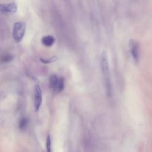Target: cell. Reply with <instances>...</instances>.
<instances>
[{
  "label": "cell",
  "mask_w": 152,
  "mask_h": 152,
  "mask_svg": "<svg viewBox=\"0 0 152 152\" xmlns=\"http://www.w3.org/2000/svg\"><path fill=\"white\" fill-rule=\"evenodd\" d=\"M57 59V58L56 56H53V57H51L50 58L48 59H45V58H40V61L44 63V64H49V63H52L54 61H55Z\"/></svg>",
  "instance_id": "11"
},
{
  "label": "cell",
  "mask_w": 152,
  "mask_h": 152,
  "mask_svg": "<svg viewBox=\"0 0 152 152\" xmlns=\"http://www.w3.org/2000/svg\"><path fill=\"white\" fill-rule=\"evenodd\" d=\"M49 86L54 93H59L63 90L65 86V80L63 77L56 74H52L49 78Z\"/></svg>",
  "instance_id": "2"
},
{
  "label": "cell",
  "mask_w": 152,
  "mask_h": 152,
  "mask_svg": "<svg viewBox=\"0 0 152 152\" xmlns=\"http://www.w3.org/2000/svg\"><path fill=\"white\" fill-rule=\"evenodd\" d=\"M0 11L3 14H14L17 11V5L14 2L8 4H1L0 5Z\"/></svg>",
  "instance_id": "6"
},
{
  "label": "cell",
  "mask_w": 152,
  "mask_h": 152,
  "mask_svg": "<svg viewBox=\"0 0 152 152\" xmlns=\"http://www.w3.org/2000/svg\"><path fill=\"white\" fill-rule=\"evenodd\" d=\"M100 66L106 94L108 96H110L112 94V86L109 72L108 55L106 50H103L101 53Z\"/></svg>",
  "instance_id": "1"
},
{
  "label": "cell",
  "mask_w": 152,
  "mask_h": 152,
  "mask_svg": "<svg viewBox=\"0 0 152 152\" xmlns=\"http://www.w3.org/2000/svg\"><path fill=\"white\" fill-rule=\"evenodd\" d=\"M13 59V56L10 54H5L2 56L1 61L3 62H7L11 61Z\"/></svg>",
  "instance_id": "10"
},
{
  "label": "cell",
  "mask_w": 152,
  "mask_h": 152,
  "mask_svg": "<svg viewBox=\"0 0 152 152\" xmlns=\"http://www.w3.org/2000/svg\"><path fill=\"white\" fill-rule=\"evenodd\" d=\"M129 48L131 55L135 62L138 64L140 59V45L139 43L134 39H130L129 41Z\"/></svg>",
  "instance_id": "4"
},
{
  "label": "cell",
  "mask_w": 152,
  "mask_h": 152,
  "mask_svg": "<svg viewBox=\"0 0 152 152\" xmlns=\"http://www.w3.org/2000/svg\"><path fill=\"white\" fill-rule=\"evenodd\" d=\"M46 151L47 152H52V143H51V138L49 135L47 136L46 138Z\"/></svg>",
  "instance_id": "9"
},
{
  "label": "cell",
  "mask_w": 152,
  "mask_h": 152,
  "mask_svg": "<svg viewBox=\"0 0 152 152\" xmlns=\"http://www.w3.org/2000/svg\"><path fill=\"white\" fill-rule=\"evenodd\" d=\"M42 102V90L39 85H36L34 92V107L36 112H37L41 106Z\"/></svg>",
  "instance_id": "5"
},
{
  "label": "cell",
  "mask_w": 152,
  "mask_h": 152,
  "mask_svg": "<svg viewBox=\"0 0 152 152\" xmlns=\"http://www.w3.org/2000/svg\"><path fill=\"white\" fill-rule=\"evenodd\" d=\"M28 125V120L26 117H21L18 122V127L20 130H24Z\"/></svg>",
  "instance_id": "8"
},
{
  "label": "cell",
  "mask_w": 152,
  "mask_h": 152,
  "mask_svg": "<svg viewBox=\"0 0 152 152\" xmlns=\"http://www.w3.org/2000/svg\"><path fill=\"white\" fill-rule=\"evenodd\" d=\"M55 42V37L52 35H46L42 38V44L46 47L52 46Z\"/></svg>",
  "instance_id": "7"
},
{
  "label": "cell",
  "mask_w": 152,
  "mask_h": 152,
  "mask_svg": "<svg viewBox=\"0 0 152 152\" xmlns=\"http://www.w3.org/2000/svg\"><path fill=\"white\" fill-rule=\"evenodd\" d=\"M26 29V24L24 22H16L13 26L12 37L17 43L20 42L25 34Z\"/></svg>",
  "instance_id": "3"
}]
</instances>
